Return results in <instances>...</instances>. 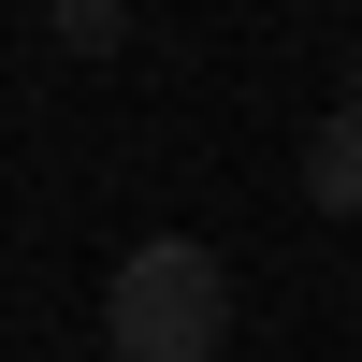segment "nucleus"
I'll list each match as a JSON object with an SVG mask.
<instances>
[{
    "mask_svg": "<svg viewBox=\"0 0 362 362\" xmlns=\"http://www.w3.org/2000/svg\"><path fill=\"white\" fill-rule=\"evenodd\" d=\"M102 348L116 362H218L232 348V276L203 232H145L102 276Z\"/></svg>",
    "mask_w": 362,
    "mask_h": 362,
    "instance_id": "obj_1",
    "label": "nucleus"
},
{
    "mask_svg": "<svg viewBox=\"0 0 362 362\" xmlns=\"http://www.w3.org/2000/svg\"><path fill=\"white\" fill-rule=\"evenodd\" d=\"M305 203L362 232V87H348V102H334V116L305 131Z\"/></svg>",
    "mask_w": 362,
    "mask_h": 362,
    "instance_id": "obj_2",
    "label": "nucleus"
},
{
    "mask_svg": "<svg viewBox=\"0 0 362 362\" xmlns=\"http://www.w3.org/2000/svg\"><path fill=\"white\" fill-rule=\"evenodd\" d=\"M58 44H73V58H116L131 15H116V0H58Z\"/></svg>",
    "mask_w": 362,
    "mask_h": 362,
    "instance_id": "obj_3",
    "label": "nucleus"
}]
</instances>
